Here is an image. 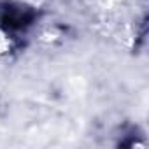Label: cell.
<instances>
[{
	"label": "cell",
	"mask_w": 149,
	"mask_h": 149,
	"mask_svg": "<svg viewBox=\"0 0 149 149\" xmlns=\"http://www.w3.org/2000/svg\"><path fill=\"white\" fill-rule=\"evenodd\" d=\"M28 21H30V16H28V14H23L21 11H7V13L2 16L4 26H6V28H11V30L23 28Z\"/></svg>",
	"instance_id": "6da1fadb"
}]
</instances>
